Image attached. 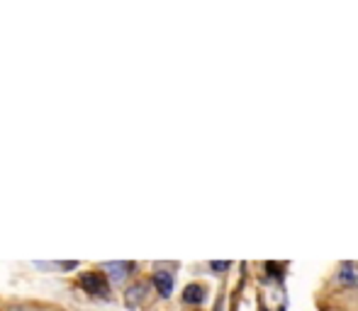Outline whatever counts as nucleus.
<instances>
[{"mask_svg": "<svg viewBox=\"0 0 358 311\" xmlns=\"http://www.w3.org/2000/svg\"><path fill=\"white\" fill-rule=\"evenodd\" d=\"M80 287H83L88 294H108L110 287H108V280H105L103 272H83L80 275Z\"/></svg>", "mask_w": 358, "mask_h": 311, "instance_id": "nucleus-1", "label": "nucleus"}, {"mask_svg": "<svg viewBox=\"0 0 358 311\" xmlns=\"http://www.w3.org/2000/svg\"><path fill=\"white\" fill-rule=\"evenodd\" d=\"M336 282L346 290H358V265L356 263H341L336 272Z\"/></svg>", "mask_w": 358, "mask_h": 311, "instance_id": "nucleus-2", "label": "nucleus"}, {"mask_svg": "<svg viewBox=\"0 0 358 311\" xmlns=\"http://www.w3.org/2000/svg\"><path fill=\"white\" fill-rule=\"evenodd\" d=\"M154 285H156V290H159L161 296H171V292H173V277H171V272L159 270L154 275Z\"/></svg>", "mask_w": 358, "mask_h": 311, "instance_id": "nucleus-3", "label": "nucleus"}, {"mask_svg": "<svg viewBox=\"0 0 358 311\" xmlns=\"http://www.w3.org/2000/svg\"><path fill=\"white\" fill-rule=\"evenodd\" d=\"M103 270H110V277L114 282H122L127 277V270H132V263H105Z\"/></svg>", "mask_w": 358, "mask_h": 311, "instance_id": "nucleus-4", "label": "nucleus"}, {"mask_svg": "<svg viewBox=\"0 0 358 311\" xmlns=\"http://www.w3.org/2000/svg\"><path fill=\"white\" fill-rule=\"evenodd\" d=\"M185 304H203L205 301V287L203 285H188L183 292Z\"/></svg>", "mask_w": 358, "mask_h": 311, "instance_id": "nucleus-5", "label": "nucleus"}, {"mask_svg": "<svg viewBox=\"0 0 358 311\" xmlns=\"http://www.w3.org/2000/svg\"><path fill=\"white\" fill-rule=\"evenodd\" d=\"M142 296H144V287L142 285H135V287H130V290H127V306H130V309H135L137 304H139L142 301Z\"/></svg>", "mask_w": 358, "mask_h": 311, "instance_id": "nucleus-6", "label": "nucleus"}, {"mask_svg": "<svg viewBox=\"0 0 358 311\" xmlns=\"http://www.w3.org/2000/svg\"><path fill=\"white\" fill-rule=\"evenodd\" d=\"M210 267H212V270H227L229 263H217V260H214V263H210Z\"/></svg>", "mask_w": 358, "mask_h": 311, "instance_id": "nucleus-7", "label": "nucleus"}]
</instances>
